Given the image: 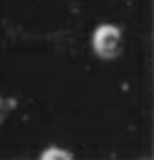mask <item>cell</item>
<instances>
[{"label": "cell", "instance_id": "obj_1", "mask_svg": "<svg viewBox=\"0 0 154 160\" xmlns=\"http://www.w3.org/2000/svg\"><path fill=\"white\" fill-rule=\"evenodd\" d=\"M91 47L102 60H114L121 51V30L114 24H100L91 38Z\"/></svg>", "mask_w": 154, "mask_h": 160}, {"label": "cell", "instance_id": "obj_2", "mask_svg": "<svg viewBox=\"0 0 154 160\" xmlns=\"http://www.w3.org/2000/svg\"><path fill=\"white\" fill-rule=\"evenodd\" d=\"M72 156H69V153H66L62 148H57V147H51L48 150L43 151L42 159H70Z\"/></svg>", "mask_w": 154, "mask_h": 160}, {"label": "cell", "instance_id": "obj_3", "mask_svg": "<svg viewBox=\"0 0 154 160\" xmlns=\"http://www.w3.org/2000/svg\"><path fill=\"white\" fill-rule=\"evenodd\" d=\"M0 109H2V98H0Z\"/></svg>", "mask_w": 154, "mask_h": 160}]
</instances>
